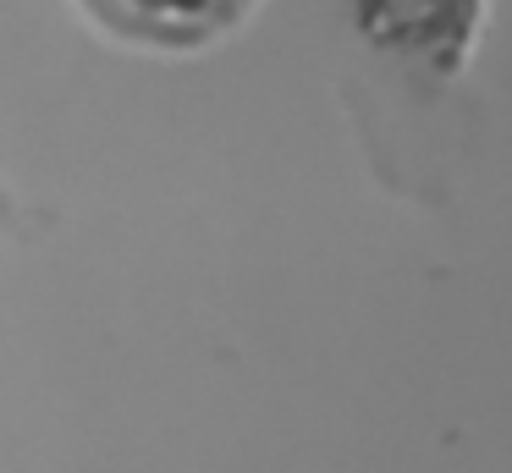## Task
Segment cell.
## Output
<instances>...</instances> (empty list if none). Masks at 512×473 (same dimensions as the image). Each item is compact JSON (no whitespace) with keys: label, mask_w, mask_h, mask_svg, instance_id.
<instances>
[{"label":"cell","mask_w":512,"mask_h":473,"mask_svg":"<svg viewBox=\"0 0 512 473\" xmlns=\"http://www.w3.org/2000/svg\"><path fill=\"white\" fill-rule=\"evenodd\" d=\"M0 231H6V237H28V231H34V220H28L23 198H17L6 182H0Z\"/></svg>","instance_id":"cell-2"},{"label":"cell","mask_w":512,"mask_h":473,"mask_svg":"<svg viewBox=\"0 0 512 473\" xmlns=\"http://www.w3.org/2000/svg\"><path fill=\"white\" fill-rule=\"evenodd\" d=\"M94 28L133 50L155 55H193L221 44L259 0H78Z\"/></svg>","instance_id":"cell-1"}]
</instances>
